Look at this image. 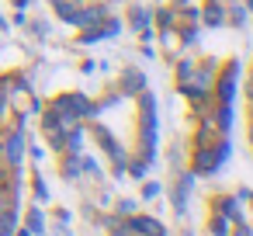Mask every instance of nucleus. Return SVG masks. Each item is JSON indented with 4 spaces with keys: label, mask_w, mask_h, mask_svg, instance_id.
Instances as JSON below:
<instances>
[{
    "label": "nucleus",
    "mask_w": 253,
    "mask_h": 236,
    "mask_svg": "<svg viewBox=\"0 0 253 236\" xmlns=\"http://www.w3.org/2000/svg\"><path fill=\"white\" fill-rule=\"evenodd\" d=\"M63 115H87L90 111V104L84 101V97H77V94H66V97H59V104H56Z\"/></svg>",
    "instance_id": "nucleus-1"
},
{
    "label": "nucleus",
    "mask_w": 253,
    "mask_h": 236,
    "mask_svg": "<svg viewBox=\"0 0 253 236\" xmlns=\"http://www.w3.org/2000/svg\"><path fill=\"white\" fill-rule=\"evenodd\" d=\"M28 226L39 233V229H42V215H39V212H32V215H28Z\"/></svg>",
    "instance_id": "nucleus-2"
}]
</instances>
